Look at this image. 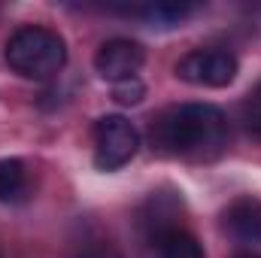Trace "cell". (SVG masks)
<instances>
[{
	"label": "cell",
	"mask_w": 261,
	"mask_h": 258,
	"mask_svg": "<svg viewBox=\"0 0 261 258\" xmlns=\"http://www.w3.org/2000/svg\"><path fill=\"white\" fill-rule=\"evenodd\" d=\"M149 140L161 155L206 161L225 149L228 122L213 104H179L152 119Z\"/></svg>",
	"instance_id": "6da1fadb"
},
{
	"label": "cell",
	"mask_w": 261,
	"mask_h": 258,
	"mask_svg": "<svg viewBox=\"0 0 261 258\" xmlns=\"http://www.w3.org/2000/svg\"><path fill=\"white\" fill-rule=\"evenodd\" d=\"M3 58L12 73L24 79H52L67 64V46L58 31L43 24H24L6 40Z\"/></svg>",
	"instance_id": "7a4b0ae2"
},
{
	"label": "cell",
	"mask_w": 261,
	"mask_h": 258,
	"mask_svg": "<svg viewBox=\"0 0 261 258\" xmlns=\"http://www.w3.org/2000/svg\"><path fill=\"white\" fill-rule=\"evenodd\" d=\"M140 149V134L125 116H103L94 125V164L100 170L125 167Z\"/></svg>",
	"instance_id": "3957f363"
},
{
	"label": "cell",
	"mask_w": 261,
	"mask_h": 258,
	"mask_svg": "<svg viewBox=\"0 0 261 258\" xmlns=\"http://www.w3.org/2000/svg\"><path fill=\"white\" fill-rule=\"evenodd\" d=\"M237 58L228 49H192L179 58L176 76L197 88H225L237 79Z\"/></svg>",
	"instance_id": "277c9868"
},
{
	"label": "cell",
	"mask_w": 261,
	"mask_h": 258,
	"mask_svg": "<svg viewBox=\"0 0 261 258\" xmlns=\"http://www.w3.org/2000/svg\"><path fill=\"white\" fill-rule=\"evenodd\" d=\"M146 61V49L137 43V40H125V37H116V40H107L97 55H94V70L107 79V82H125L134 79L140 73V67Z\"/></svg>",
	"instance_id": "5b68a950"
},
{
	"label": "cell",
	"mask_w": 261,
	"mask_h": 258,
	"mask_svg": "<svg viewBox=\"0 0 261 258\" xmlns=\"http://www.w3.org/2000/svg\"><path fill=\"white\" fill-rule=\"evenodd\" d=\"M225 228L231 231V237H237L240 243H252L261 246V200L255 197H240L225 210Z\"/></svg>",
	"instance_id": "8992f818"
},
{
	"label": "cell",
	"mask_w": 261,
	"mask_h": 258,
	"mask_svg": "<svg viewBox=\"0 0 261 258\" xmlns=\"http://www.w3.org/2000/svg\"><path fill=\"white\" fill-rule=\"evenodd\" d=\"M28 192V170L18 158H0V203L21 200Z\"/></svg>",
	"instance_id": "52a82bcc"
},
{
	"label": "cell",
	"mask_w": 261,
	"mask_h": 258,
	"mask_svg": "<svg viewBox=\"0 0 261 258\" xmlns=\"http://www.w3.org/2000/svg\"><path fill=\"white\" fill-rule=\"evenodd\" d=\"M155 243H158V258H206L203 255V246L197 243V237H192L182 228L167 231Z\"/></svg>",
	"instance_id": "ba28073f"
},
{
	"label": "cell",
	"mask_w": 261,
	"mask_h": 258,
	"mask_svg": "<svg viewBox=\"0 0 261 258\" xmlns=\"http://www.w3.org/2000/svg\"><path fill=\"white\" fill-rule=\"evenodd\" d=\"M192 9L195 6H186V3H155V6H146L143 15H146V21H155V24L167 28V24H176L186 15H192Z\"/></svg>",
	"instance_id": "9c48e42d"
},
{
	"label": "cell",
	"mask_w": 261,
	"mask_h": 258,
	"mask_svg": "<svg viewBox=\"0 0 261 258\" xmlns=\"http://www.w3.org/2000/svg\"><path fill=\"white\" fill-rule=\"evenodd\" d=\"M143 94H146V85H143L137 76L113 85V100H119L122 107H134V104H140V100H143Z\"/></svg>",
	"instance_id": "30bf717a"
},
{
	"label": "cell",
	"mask_w": 261,
	"mask_h": 258,
	"mask_svg": "<svg viewBox=\"0 0 261 258\" xmlns=\"http://www.w3.org/2000/svg\"><path fill=\"white\" fill-rule=\"evenodd\" d=\"M246 125H249V131L255 137H261V88L249 97V104H246Z\"/></svg>",
	"instance_id": "8fae6325"
},
{
	"label": "cell",
	"mask_w": 261,
	"mask_h": 258,
	"mask_svg": "<svg viewBox=\"0 0 261 258\" xmlns=\"http://www.w3.org/2000/svg\"><path fill=\"white\" fill-rule=\"evenodd\" d=\"M79 258H122V255H119L113 246H107V243H97V246H88V249H85Z\"/></svg>",
	"instance_id": "7c38bea8"
},
{
	"label": "cell",
	"mask_w": 261,
	"mask_h": 258,
	"mask_svg": "<svg viewBox=\"0 0 261 258\" xmlns=\"http://www.w3.org/2000/svg\"><path fill=\"white\" fill-rule=\"evenodd\" d=\"M234 258H261L258 252H243V255H234Z\"/></svg>",
	"instance_id": "4fadbf2b"
}]
</instances>
